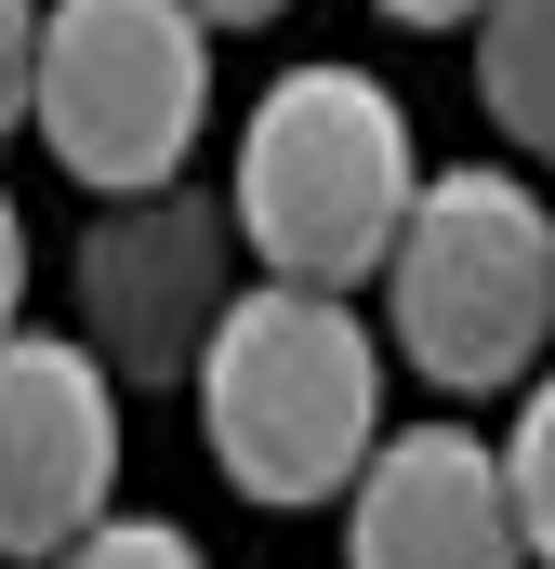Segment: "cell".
Listing matches in <instances>:
<instances>
[{"instance_id":"cell-11","label":"cell","mask_w":555,"mask_h":569,"mask_svg":"<svg viewBox=\"0 0 555 569\" xmlns=\"http://www.w3.org/2000/svg\"><path fill=\"white\" fill-rule=\"evenodd\" d=\"M27 93H40V0H0V133H27Z\"/></svg>"},{"instance_id":"cell-1","label":"cell","mask_w":555,"mask_h":569,"mask_svg":"<svg viewBox=\"0 0 555 569\" xmlns=\"http://www.w3.org/2000/svg\"><path fill=\"white\" fill-rule=\"evenodd\" d=\"M423 199V133L411 107L371 80V67H278L239 120V159H225V226L252 252V279L291 291H357L384 279L397 226Z\"/></svg>"},{"instance_id":"cell-13","label":"cell","mask_w":555,"mask_h":569,"mask_svg":"<svg viewBox=\"0 0 555 569\" xmlns=\"http://www.w3.org/2000/svg\"><path fill=\"white\" fill-rule=\"evenodd\" d=\"M384 13H397V27H476L490 0H384Z\"/></svg>"},{"instance_id":"cell-14","label":"cell","mask_w":555,"mask_h":569,"mask_svg":"<svg viewBox=\"0 0 555 569\" xmlns=\"http://www.w3.org/2000/svg\"><path fill=\"white\" fill-rule=\"evenodd\" d=\"M185 13H199V27H265L278 0H185Z\"/></svg>"},{"instance_id":"cell-8","label":"cell","mask_w":555,"mask_h":569,"mask_svg":"<svg viewBox=\"0 0 555 569\" xmlns=\"http://www.w3.org/2000/svg\"><path fill=\"white\" fill-rule=\"evenodd\" d=\"M476 107L503 120V146L555 159V0H490L476 13Z\"/></svg>"},{"instance_id":"cell-6","label":"cell","mask_w":555,"mask_h":569,"mask_svg":"<svg viewBox=\"0 0 555 569\" xmlns=\"http://www.w3.org/2000/svg\"><path fill=\"white\" fill-rule=\"evenodd\" d=\"M120 517V385L80 331L0 345V557H67Z\"/></svg>"},{"instance_id":"cell-7","label":"cell","mask_w":555,"mask_h":569,"mask_svg":"<svg viewBox=\"0 0 555 569\" xmlns=\"http://www.w3.org/2000/svg\"><path fill=\"white\" fill-rule=\"evenodd\" d=\"M344 569H529L503 450L476 425H397L344 490Z\"/></svg>"},{"instance_id":"cell-9","label":"cell","mask_w":555,"mask_h":569,"mask_svg":"<svg viewBox=\"0 0 555 569\" xmlns=\"http://www.w3.org/2000/svg\"><path fill=\"white\" fill-rule=\"evenodd\" d=\"M490 450H503V490H516V543H529V569H555V371L516 385V425L490 437Z\"/></svg>"},{"instance_id":"cell-3","label":"cell","mask_w":555,"mask_h":569,"mask_svg":"<svg viewBox=\"0 0 555 569\" xmlns=\"http://www.w3.org/2000/svg\"><path fill=\"white\" fill-rule=\"evenodd\" d=\"M384 331L450 398L529 385L555 345V199L529 172H490V159L423 172L411 226L384 252Z\"/></svg>"},{"instance_id":"cell-5","label":"cell","mask_w":555,"mask_h":569,"mask_svg":"<svg viewBox=\"0 0 555 569\" xmlns=\"http://www.w3.org/2000/svg\"><path fill=\"white\" fill-rule=\"evenodd\" d=\"M239 226H225V199H199V186H159V199H107V226L80 239V345L107 358V385H199V358H212V331H225V305H239Z\"/></svg>"},{"instance_id":"cell-12","label":"cell","mask_w":555,"mask_h":569,"mask_svg":"<svg viewBox=\"0 0 555 569\" xmlns=\"http://www.w3.org/2000/svg\"><path fill=\"white\" fill-rule=\"evenodd\" d=\"M27 331V212H13V186H0V345Z\"/></svg>"},{"instance_id":"cell-2","label":"cell","mask_w":555,"mask_h":569,"mask_svg":"<svg viewBox=\"0 0 555 569\" xmlns=\"http://www.w3.org/2000/svg\"><path fill=\"white\" fill-rule=\"evenodd\" d=\"M199 437L252 503H344L384 450V345L344 291L252 279L199 358Z\"/></svg>"},{"instance_id":"cell-10","label":"cell","mask_w":555,"mask_h":569,"mask_svg":"<svg viewBox=\"0 0 555 569\" xmlns=\"http://www.w3.org/2000/svg\"><path fill=\"white\" fill-rule=\"evenodd\" d=\"M53 569H212V557H199V543H185L172 517H107L93 543H67Z\"/></svg>"},{"instance_id":"cell-4","label":"cell","mask_w":555,"mask_h":569,"mask_svg":"<svg viewBox=\"0 0 555 569\" xmlns=\"http://www.w3.org/2000/svg\"><path fill=\"white\" fill-rule=\"evenodd\" d=\"M199 120H212V27L185 0H40L27 133L80 186H107V199L185 186Z\"/></svg>"}]
</instances>
